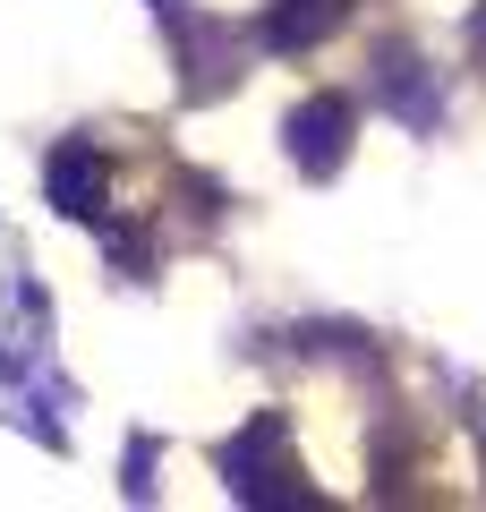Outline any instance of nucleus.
Instances as JSON below:
<instances>
[{
    "label": "nucleus",
    "mask_w": 486,
    "mask_h": 512,
    "mask_svg": "<svg viewBox=\"0 0 486 512\" xmlns=\"http://www.w3.org/2000/svg\"><path fill=\"white\" fill-rule=\"evenodd\" d=\"M342 128H350V103L324 94V103H307L299 120H290V154H299L307 171H333V163H342Z\"/></svg>",
    "instance_id": "f257e3e1"
},
{
    "label": "nucleus",
    "mask_w": 486,
    "mask_h": 512,
    "mask_svg": "<svg viewBox=\"0 0 486 512\" xmlns=\"http://www.w3.org/2000/svg\"><path fill=\"white\" fill-rule=\"evenodd\" d=\"M342 9L350 0H273V52H307V43H324L333 26H342Z\"/></svg>",
    "instance_id": "f03ea898"
},
{
    "label": "nucleus",
    "mask_w": 486,
    "mask_h": 512,
    "mask_svg": "<svg viewBox=\"0 0 486 512\" xmlns=\"http://www.w3.org/2000/svg\"><path fill=\"white\" fill-rule=\"evenodd\" d=\"M94 197H103V163H94V146L77 137V146H60V154H52V205L86 222V214H94Z\"/></svg>",
    "instance_id": "7ed1b4c3"
}]
</instances>
